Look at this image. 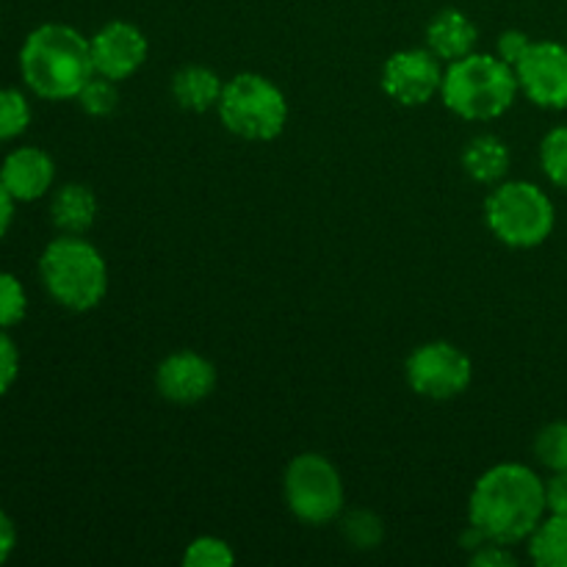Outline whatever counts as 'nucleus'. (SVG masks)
<instances>
[{"label": "nucleus", "mask_w": 567, "mask_h": 567, "mask_svg": "<svg viewBox=\"0 0 567 567\" xmlns=\"http://www.w3.org/2000/svg\"><path fill=\"white\" fill-rule=\"evenodd\" d=\"M546 515V482L520 463L493 465L476 480L468 498V524L504 546L524 543Z\"/></svg>", "instance_id": "obj_1"}, {"label": "nucleus", "mask_w": 567, "mask_h": 567, "mask_svg": "<svg viewBox=\"0 0 567 567\" xmlns=\"http://www.w3.org/2000/svg\"><path fill=\"white\" fill-rule=\"evenodd\" d=\"M22 81L44 100H75L92 81V42L81 31L48 22L28 33L20 50Z\"/></svg>", "instance_id": "obj_2"}, {"label": "nucleus", "mask_w": 567, "mask_h": 567, "mask_svg": "<svg viewBox=\"0 0 567 567\" xmlns=\"http://www.w3.org/2000/svg\"><path fill=\"white\" fill-rule=\"evenodd\" d=\"M518 75L515 66L498 59L496 53H471L452 61L443 72L441 97L452 114L468 122L498 120L513 109L518 97Z\"/></svg>", "instance_id": "obj_3"}, {"label": "nucleus", "mask_w": 567, "mask_h": 567, "mask_svg": "<svg viewBox=\"0 0 567 567\" xmlns=\"http://www.w3.org/2000/svg\"><path fill=\"white\" fill-rule=\"evenodd\" d=\"M44 288L66 310L86 313L97 308L109 291V266L94 244L81 236H59L39 258Z\"/></svg>", "instance_id": "obj_4"}, {"label": "nucleus", "mask_w": 567, "mask_h": 567, "mask_svg": "<svg viewBox=\"0 0 567 567\" xmlns=\"http://www.w3.org/2000/svg\"><path fill=\"white\" fill-rule=\"evenodd\" d=\"M485 221L507 247L532 249L548 241L557 225V210L551 197L535 183L502 181L487 194Z\"/></svg>", "instance_id": "obj_5"}, {"label": "nucleus", "mask_w": 567, "mask_h": 567, "mask_svg": "<svg viewBox=\"0 0 567 567\" xmlns=\"http://www.w3.org/2000/svg\"><path fill=\"white\" fill-rule=\"evenodd\" d=\"M216 109H219L221 125L247 142H271L286 131V94L277 83L258 72H241L225 81Z\"/></svg>", "instance_id": "obj_6"}, {"label": "nucleus", "mask_w": 567, "mask_h": 567, "mask_svg": "<svg viewBox=\"0 0 567 567\" xmlns=\"http://www.w3.org/2000/svg\"><path fill=\"white\" fill-rule=\"evenodd\" d=\"M286 504L302 524L324 526L343 509V480L324 454L305 452L288 463L282 476Z\"/></svg>", "instance_id": "obj_7"}, {"label": "nucleus", "mask_w": 567, "mask_h": 567, "mask_svg": "<svg viewBox=\"0 0 567 567\" xmlns=\"http://www.w3.org/2000/svg\"><path fill=\"white\" fill-rule=\"evenodd\" d=\"M408 385L419 396L446 402V399L463 396L474 377L471 358L449 341H430L415 349L404 363Z\"/></svg>", "instance_id": "obj_8"}, {"label": "nucleus", "mask_w": 567, "mask_h": 567, "mask_svg": "<svg viewBox=\"0 0 567 567\" xmlns=\"http://www.w3.org/2000/svg\"><path fill=\"white\" fill-rule=\"evenodd\" d=\"M443 61L430 48L396 50L382 66V89L399 105H426L443 86Z\"/></svg>", "instance_id": "obj_9"}, {"label": "nucleus", "mask_w": 567, "mask_h": 567, "mask_svg": "<svg viewBox=\"0 0 567 567\" xmlns=\"http://www.w3.org/2000/svg\"><path fill=\"white\" fill-rule=\"evenodd\" d=\"M518 86L540 109H567V48L559 42H532L515 64Z\"/></svg>", "instance_id": "obj_10"}, {"label": "nucleus", "mask_w": 567, "mask_h": 567, "mask_svg": "<svg viewBox=\"0 0 567 567\" xmlns=\"http://www.w3.org/2000/svg\"><path fill=\"white\" fill-rule=\"evenodd\" d=\"M89 42H92L94 72L111 81H125L142 70L150 53L147 37L136 25L122 20L103 25Z\"/></svg>", "instance_id": "obj_11"}, {"label": "nucleus", "mask_w": 567, "mask_h": 567, "mask_svg": "<svg viewBox=\"0 0 567 567\" xmlns=\"http://www.w3.org/2000/svg\"><path fill=\"white\" fill-rule=\"evenodd\" d=\"M155 388L172 404H197L216 388V369L205 354L183 349L169 354L155 369Z\"/></svg>", "instance_id": "obj_12"}, {"label": "nucleus", "mask_w": 567, "mask_h": 567, "mask_svg": "<svg viewBox=\"0 0 567 567\" xmlns=\"http://www.w3.org/2000/svg\"><path fill=\"white\" fill-rule=\"evenodd\" d=\"M55 166L44 150L39 147H20L3 161L0 166V183L9 188V194L20 203L44 197L53 186Z\"/></svg>", "instance_id": "obj_13"}, {"label": "nucleus", "mask_w": 567, "mask_h": 567, "mask_svg": "<svg viewBox=\"0 0 567 567\" xmlns=\"http://www.w3.org/2000/svg\"><path fill=\"white\" fill-rule=\"evenodd\" d=\"M476 39H480L476 25L460 9L437 11L430 20V25H426V48L443 64H452V61H460L474 53Z\"/></svg>", "instance_id": "obj_14"}, {"label": "nucleus", "mask_w": 567, "mask_h": 567, "mask_svg": "<svg viewBox=\"0 0 567 567\" xmlns=\"http://www.w3.org/2000/svg\"><path fill=\"white\" fill-rule=\"evenodd\" d=\"M225 81L216 75L210 66L203 64H188L175 72L172 78V94H175L177 105L194 114H205V111L216 109L221 97Z\"/></svg>", "instance_id": "obj_15"}, {"label": "nucleus", "mask_w": 567, "mask_h": 567, "mask_svg": "<svg viewBox=\"0 0 567 567\" xmlns=\"http://www.w3.org/2000/svg\"><path fill=\"white\" fill-rule=\"evenodd\" d=\"M50 219L61 233L83 236L97 219V199H94L92 188L81 186V183L61 186L50 203Z\"/></svg>", "instance_id": "obj_16"}, {"label": "nucleus", "mask_w": 567, "mask_h": 567, "mask_svg": "<svg viewBox=\"0 0 567 567\" xmlns=\"http://www.w3.org/2000/svg\"><path fill=\"white\" fill-rule=\"evenodd\" d=\"M509 164H513L509 147L498 136H491V133L474 136L463 150V169L476 183H487V186L502 183L507 177Z\"/></svg>", "instance_id": "obj_17"}, {"label": "nucleus", "mask_w": 567, "mask_h": 567, "mask_svg": "<svg viewBox=\"0 0 567 567\" xmlns=\"http://www.w3.org/2000/svg\"><path fill=\"white\" fill-rule=\"evenodd\" d=\"M529 557L540 567H567V515L548 513L529 537Z\"/></svg>", "instance_id": "obj_18"}, {"label": "nucleus", "mask_w": 567, "mask_h": 567, "mask_svg": "<svg viewBox=\"0 0 567 567\" xmlns=\"http://www.w3.org/2000/svg\"><path fill=\"white\" fill-rule=\"evenodd\" d=\"M535 457L551 474L567 471V421L546 424L535 437Z\"/></svg>", "instance_id": "obj_19"}, {"label": "nucleus", "mask_w": 567, "mask_h": 567, "mask_svg": "<svg viewBox=\"0 0 567 567\" xmlns=\"http://www.w3.org/2000/svg\"><path fill=\"white\" fill-rule=\"evenodd\" d=\"M540 166L554 186L567 192V125L546 133L540 144Z\"/></svg>", "instance_id": "obj_20"}, {"label": "nucleus", "mask_w": 567, "mask_h": 567, "mask_svg": "<svg viewBox=\"0 0 567 567\" xmlns=\"http://www.w3.org/2000/svg\"><path fill=\"white\" fill-rule=\"evenodd\" d=\"M236 563V554L227 546L221 537L203 535L192 540L183 554V565L186 567H230Z\"/></svg>", "instance_id": "obj_21"}, {"label": "nucleus", "mask_w": 567, "mask_h": 567, "mask_svg": "<svg viewBox=\"0 0 567 567\" xmlns=\"http://www.w3.org/2000/svg\"><path fill=\"white\" fill-rule=\"evenodd\" d=\"M341 529L349 546L360 548V551H369V548H377L382 543V524L369 509H354V513H349L343 518Z\"/></svg>", "instance_id": "obj_22"}, {"label": "nucleus", "mask_w": 567, "mask_h": 567, "mask_svg": "<svg viewBox=\"0 0 567 567\" xmlns=\"http://www.w3.org/2000/svg\"><path fill=\"white\" fill-rule=\"evenodd\" d=\"M75 100L81 103V109L92 116L114 114L116 105H120L116 81H111V78H103V75H94L92 81L81 89V94H78Z\"/></svg>", "instance_id": "obj_23"}, {"label": "nucleus", "mask_w": 567, "mask_h": 567, "mask_svg": "<svg viewBox=\"0 0 567 567\" xmlns=\"http://www.w3.org/2000/svg\"><path fill=\"white\" fill-rule=\"evenodd\" d=\"M31 122V105L17 89H0V138H14Z\"/></svg>", "instance_id": "obj_24"}, {"label": "nucleus", "mask_w": 567, "mask_h": 567, "mask_svg": "<svg viewBox=\"0 0 567 567\" xmlns=\"http://www.w3.org/2000/svg\"><path fill=\"white\" fill-rule=\"evenodd\" d=\"M28 299L20 280L9 271H0V327L20 324L25 319Z\"/></svg>", "instance_id": "obj_25"}, {"label": "nucleus", "mask_w": 567, "mask_h": 567, "mask_svg": "<svg viewBox=\"0 0 567 567\" xmlns=\"http://www.w3.org/2000/svg\"><path fill=\"white\" fill-rule=\"evenodd\" d=\"M532 48V39L526 37L524 31H504V33H498V42H496V55L502 61H507L509 66H515L518 64L520 59H524V53L526 50Z\"/></svg>", "instance_id": "obj_26"}, {"label": "nucleus", "mask_w": 567, "mask_h": 567, "mask_svg": "<svg viewBox=\"0 0 567 567\" xmlns=\"http://www.w3.org/2000/svg\"><path fill=\"white\" fill-rule=\"evenodd\" d=\"M17 371H20V354H17L14 341L0 332V396L14 385Z\"/></svg>", "instance_id": "obj_27"}, {"label": "nucleus", "mask_w": 567, "mask_h": 567, "mask_svg": "<svg viewBox=\"0 0 567 567\" xmlns=\"http://www.w3.org/2000/svg\"><path fill=\"white\" fill-rule=\"evenodd\" d=\"M518 559L513 557V551H509V546H504V543H485V546L480 548V551L471 554V565L474 567H515Z\"/></svg>", "instance_id": "obj_28"}, {"label": "nucleus", "mask_w": 567, "mask_h": 567, "mask_svg": "<svg viewBox=\"0 0 567 567\" xmlns=\"http://www.w3.org/2000/svg\"><path fill=\"white\" fill-rule=\"evenodd\" d=\"M546 502L548 513L567 515V471H557V474L546 482Z\"/></svg>", "instance_id": "obj_29"}, {"label": "nucleus", "mask_w": 567, "mask_h": 567, "mask_svg": "<svg viewBox=\"0 0 567 567\" xmlns=\"http://www.w3.org/2000/svg\"><path fill=\"white\" fill-rule=\"evenodd\" d=\"M14 543H17V532H14V524H11V518L6 513H0V565L9 559V554L14 551Z\"/></svg>", "instance_id": "obj_30"}, {"label": "nucleus", "mask_w": 567, "mask_h": 567, "mask_svg": "<svg viewBox=\"0 0 567 567\" xmlns=\"http://www.w3.org/2000/svg\"><path fill=\"white\" fill-rule=\"evenodd\" d=\"M11 216H14V197H11L9 188L0 183V238H3L6 230H9Z\"/></svg>", "instance_id": "obj_31"}]
</instances>
